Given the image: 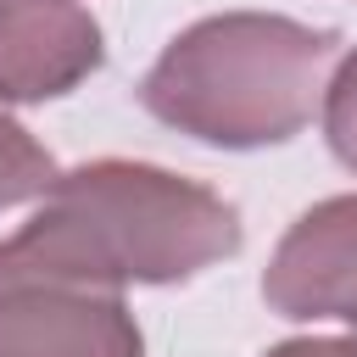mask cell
<instances>
[{
    "instance_id": "1",
    "label": "cell",
    "mask_w": 357,
    "mask_h": 357,
    "mask_svg": "<svg viewBox=\"0 0 357 357\" xmlns=\"http://www.w3.org/2000/svg\"><path fill=\"white\" fill-rule=\"evenodd\" d=\"M240 240V212L218 190L178 178L156 162L100 156L56 173L33 218L11 240H0V257L100 290H128L184 284L234 257Z\"/></svg>"
},
{
    "instance_id": "2",
    "label": "cell",
    "mask_w": 357,
    "mask_h": 357,
    "mask_svg": "<svg viewBox=\"0 0 357 357\" xmlns=\"http://www.w3.org/2000/svg\"><path fill=\"white\" fill-rule=\"evenodd\" d=\"M340 39L279 11H218L167 39L139 78V106L218 151L296 139L324 106Z\"/></svg>"
},
{
    "instance_id": "3",
    "label": "cell",
    "mask_w": 357,
    "mask_h": 357,
    "mask_svg": "<svg viewBox=\"0 0 357 357\" xmlns=\"http://www.w3.org/2000/svg\"><path fill=\"white\" fill-rule=\"evenodd\" d=\"M0 357H145L123 290L0 257Z\"/></svg>"
},
{
    "instance_id": "4",
    "label": "cell",
    "mask_w": 357,
    "mask_h": 357,
    "mask_svg": "<svg viewBox=\"0 0 357 357\" xmlns=\"http://www.w3.org/2000/svg\"><path fill=\"white\" fill-rule=\"evenodd\" d=\"M262 301L290 324L357 318V195H329L279 234L262 268Z\"/></svg>"
},
{
    "instance_id": "5",
    "label": "cell",
    "mask_w": 357,
    "mask_h": 357,
    "mask_svg": "<svg viewBox=\"0 0 357 357\" xmlns=\"http://www.w3.org/2000/svg\"><path fill=\"white\" fill-rule=\"evenodd\" d=\"M106 61V33L78 0H0V100L45 106Z\"/></svg>"
},
{
    "instance_id": "6",
    "label": "cell",
    "mask_w": 357,
    "mask_h": 357,
    "mask_svg": "<svg viewBox=\"0 0 357 357\" xmlns=\"http://www.w3.org/2000/svg\"><path fill=\"white\" fill-rule=\"evenodd\" d=\"M50 184H56L50 151H45L17 117L0 112V212H6V206H22V201H39Z\"/></svg>"
},
{
    "instance_id": "7",
    "label": "cell",
    "mask_w": 357,
    "mask_h": 357,
    "mask_svg": "<svg viewBox=\"0 0 357 357\" xmlns=\"http://www.w3.org/2000/svg\"><path fill=\"white\" fill-rule=\"evenodd\" d=\"M324 139L346 173H357V50L340 56L335 78L324 84Z\"/></svg>"
},
{
    "instance_id": "8",
    "label": "cell",
    "mask_w": 357,
    "mask_h": 357,
    "mask_svg": "<svg viewBox=\"0 0 357 357\" xmlns=\"http://www.w3.org/2000/svg\"><path fill=\"white\" fill-rule=\"evenodd\" d=\"M262 357H357V335L335 340V335H301V340H279Z\"/></svg>"
},
{
    "instance_id": "9",
    "label": "cell",
    "mask_w": 357,
    "mask_h": 357,
    "mask_svg": "<svg viewBox=\"0 0 357 357\" xmlns=\"http://www.w3.org/2000/svg\"><path fill=\"white\" fill-rule=\"evenodd\" d=\"M351 324H357V318H351Z\"/></svg>"
}]
</instances>
